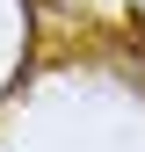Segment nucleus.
I'll use <instances>...</instances> for the list:
<instances>
[{
  "instance_id": "1",
  "label": "nucleus",
  "mask_w": 145,
  "mask_h": 152,
  "mask_svg": "<svg viewBox=\"0 0 145 152\" xmlns=\"http://www.w3.org/2000/svg\"><path fill=\"white\" fill-rule=\"evenodd\" d=\"M138 7H145V0H138Z\"/></svg>"
}]
</instances>
